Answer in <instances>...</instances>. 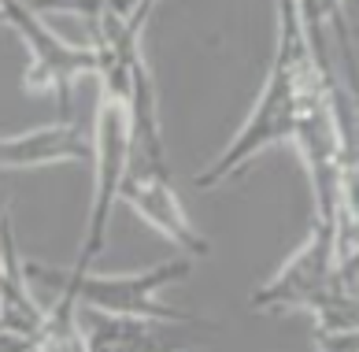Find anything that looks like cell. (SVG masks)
Here are the masks:
<instances>
[{
    "instance_id": "cell-9",
    "label": "cell",
    "mask_w": 359,
    "mask_h": 352,
    "mask_svg": "<svg viewBox=\"0 0 359 352\" xmlns=\"http://www.w3.org/2000/svg\"><path fill=\"white\" fill-rule=\"evenodd\" d=\"M0 22H4V15H0Z\"/></svg>"
},
{
    "instance_id": "cell-5",
    "label": "cell",
    "mask_w": 359,
    "mask_h": 352,
    "mask_svg": "<svg viewBox=\"0 0 359 352\" xmlns=\"http://www.w3.org/2000/svg\"><path fill=\"white\" fill-rule=\"evenodd\" d=\"M0 15H4L8 26H15L26 48H30V67H26V78H22L30 93H60L63 107H67L71 86L78 78L86 74L97 78V52L63 45L22 0H0Z\"/></svg>"
},
{
    "instance_id": "cell-2",
    "label": "cell",
    "mask_w": 359,
    "mask_h": 352,
    "mask_svg": "<svg viewBox=\"0 0 359 352\" xmlns=\"http://www.w3.org/2000/svg\"><path fill=\"white\" fill-rule=\"evenodd\" d=\"M22 275H26V289H30V296L41 308L48 301H56V296H71L74 304L108 311V315L204 327V319H196L182 308H170L159 296L167 286H175V282L189 275V260L185 256H175V260H163L144 270H130V275H100V270H78V267L60 270V267L37 263V260H22Z\"/></svg>"
},
{
    "instance_id": "cell-6",
    "label": "cell",
    "mask_w": 359,
    "mask_h": 352,
    "mask_svg": "<svg viewBox=\"0 0 359 352\" xmlns=\"http://www.w3.org/2000/svg\"><path fill=\"white\" fill-rule=\"evenodd\" d=\"M118 204L134 208L149 226H156L167 241L185 252V256H208L211 245L201 237V230L189 223L182 200L170 185L167 167H149V164H126L123 185H118Z\"/></svg>"
},
{
    "instance_id": "cell-4",
    "label": "cell",
    "mask_w": 359,
    "mask_h": 352,
    "mask_svg": "<svg viewBox=\"0 0 359 352\" xmlns=\"http://www.w3.org/2000/svg\"><path fill=\"white\" fill-rule=\"evenodd\" d=\"M341 282L337 270V237L334 226L315 223L308 241L278 267L271 282L252 293L256 311H292V308H311L323 293H330Z\"/></svg>"
},
{
    "instance_id": "cell-7",
    "label": "cell",
    "mask_w": 359,
    "mask_h": 352,
    "mask_svg": "<svg viewBox=\"0 0 359 352\" xmlns=\"http://www.w3.org/2000/svg\"><path fill=\"white\" fill-rule=\"evenodd\" d=\"M78 327H82L89 352H178L196 341V337L185 334L193 322L108 315V311L82 308V304H78ZM204 327H211V322H204Z\"/></svg>"
},
{
    "instance_id": "cell-8",
    "label": "cell",
    "mask_w": 359,
    "mask_h": 352,
    "mask_svg": "<svg viewBox=\"0 0 359 352\" xmlns=\"http://www.w3.org/2000/svg\"><path fill=\"white\" fill-rule=\"evenodd\" d=\"M30 11L45 15V11H86V15H100L104 0H22Z\"/></svg>"
},
{
    "instance_id": "cell-1",
    "label": "cell",
    "mask_w": 359,
    "mask_h": 352,
    "mask_svg": "<svg viewBox=\"0 0 359 352\" xmlns=\"http://www.w3.org/2000/svg\"><path fill=\"white\" fill-rule=\"evenodd\" d=\"M330 67H323V56H318L311 41L300 0H278V48H274V67L267 74V86H263L256 107L248 112L245 130L230 141V148L215 164L196 174V189H211V185H222L226 178H237L263 148L292 141L304 93Z\"/></svg>"
},
{
    "instance_id": "cell-3",
    "label": "cell",
    "mask_w": 359,
    "mask_h": 352,
    "mask_svg": "<svg viewBox=\"0 0 359 352\" xmlns=\"http://www.w3.org/2000/svg\"><path fill=\"white\" fill-rule=\"evenodd\" d=\"M93 215L86 230V245L78 252V270H89V263L104 252L111 226V211L118 208V185L130 164V104L123 97L100 93L97 119H93Z\"/></svg>"
}]
</instances>
